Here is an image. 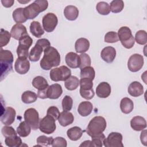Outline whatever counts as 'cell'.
Listing matches in <instances>:
<instances>
[{"label":"cell","instance_id":"22","mask_svg":"<svg viewBox=\"0 0 147 147\" xmlns=\"http://www.w3.org/2000/svg\"><path fill=\"white\" fill-rule=\"evenodd\" d=\"M131 128L136 131H141L146 127V122L141 116H135L130 121Z\"/></svg>","mask_w":147,"mask_h":147},{"label":"cell","instance_id":"31","mask_svg":"<svg viewBox=\"0 0 147 147\" xmlns=\"http://www.w3.org/2000/svg\"><path fill=\"white\" fill-rule=\"evenodd\" d=\"M13 20L17 24L24 23L26 21L27 18L24 13V8L18 7L13 12Z\"/></svg>","mask_w":147,"mask_h":147},{"label":"cell","instance_id":"1","mask_svg":"<svg viewBox=\"0 0 147 147\" xmlns=\"http://www.w3.org/2000/svg\"><path fill=\"white\" fill-rule=\"evenodd\" d=\"M60 55L57 50L52 47L44 49V56L40 61L41 68L44 70H49L60 64Z\"/></svg>","mask_w":147,"mask_h":147},{"label":"cell","instance_id":"15","mask_svg":"<svg viewBox=\"0 0 147 147\" xmlns=\"http://www.w3.org/2000/svg\"><path fill=\"white\" fill-rule=\"evenodd\" d=\"M14 69L19 74H26L30 69L29 61L25 57H18L14 64Z\"/></svg>","mask_w":147,"mask_h":147},{"label":"cell","instance_id":"40","mask_svg":"<svg viewBox=\"0 0 147 147\" xmlns=\"http://www.w3.org/2000/svg\"><path fill=\"white\" fill-rule=\"evenodd\" d=\"M135 40L138 44H146L147 42V34L146 31L140 30L137 32L135 35Z\"/></svg>","mask_w":147,"mask_h":147},{"label":"cell","instance_id":"25","mask_svg":"<svg viewBox=\"0 0 147 147\" xmlns=\"http://www.w3.org/2000/svg\"><path fill=\"white\" fill-rule=\"evenodd\" d=\"M64 15L68 20L75 21L79 16V10L75 6H67L64 10Z\"/></svg>","mask_w":147,"mask_h":147},{"label":"cell","instance_id":"24","mask_svg":"<svg viewBox=\"0 0 147 147\" xmlns=\"http://www.w3.org/2000/svg\"><path fill=\"white\" fill-rule=\"evenodd\" d=\"M90 48V42L86 38H78L75 44V51L78 53H83L87 51Z\"/></svg>","mask_w":147,"mask_h":147},{"label":"cell","instance_id":"2","mask_svg":"<svg viewBox=\"0 0 147 147\" xmlns=\"http://www.w3.org/2000/svg\"><path fill=\"white\" fill-rule=\"evenodd\" d=\"M13 55L9 50H4L2 48L0 51L1 80H2L13 69Z\"/></svg>","mask_w":147,"mask_h":147},{"label":"cell","instance_id":"5","mask_svg":"<svg viewBox=\"0 0 147 147\" xmlns=\"http://www.w3.org/2000/svg\"><path fill=\"white\" fill-rule=\"evenodd\" d=\"M51 46V43L48 39L41 38L37 41L35 45L32 48L29 59L30 61L36 62L40 60L41 53L45 49Z\"/></svg>","mask_w":147,"mask_h":147},{"label":"cell","instance_id":"19","mask_svg":"<svg viewBox=\"0 0 147 147\" xmlns=\"http://www.w3.org/2000/svg\"><path fill=\"white\" fill-rule=\"evenodd\" d=\"M111 86L107 82L100 83L96 88V94L99 98H106L111 94Z\"/></svg>","mask_w":147,"mask_h":147},{"label":"cell","instance_id":"47","mask_svg":"<svg viewBox=\"0 0 147 147\" xmlns=\"http://www.w3.org/2000/svg\"><path fill=\"white\" fill-rule=\"evenodd\" d=\"M1 132L5 137H12L17 136V133L15 131L13 127L9 126V125H6L2 128Z\"/></svg>","mask_w":147,"mask_h":147},{"label":"cell","instance_id":"3","mask_svg":"<svg viewBox=\"0 0 147 147\" xmlns=\"http://www.w3.org/2000/svg\"><path fill=\"white\" fill-rule=\"evenodd\" d=\"M48 6V2L45 0H36L32 3L24 7V13L27 20L35 18L40 13L45 11Z\"/></svg>","mask_w":147,"mask_h":147},{"label":"cell","instance_id":"51","mask_svg":"<svg viewBox=\"0 0 147 147\" xmlns=\"http://www.w3.org/2000/svg\"><path fill=\"white\" fill-rule=\"evenodd\" d=\"M140 140L141 141V143L144 145L145 146H146L147 143V137H146V130H144L142 131L140 135Z\"/></svg>","mask_w":147,"mask_h":147},{"label":"cell","instance_id":"43","mask_svg":"<svg viewBox=\"0 0 147 147\" xmlns=\"http://www.w3.org/2000/svg\"><path fill=\"white\" fill-rule=\"evenodd\" d=\"M52 137H47L45 136H40L37 138V146H48L52 145L53 141Z\"/></svg>","mask_w":147,"mask_h":147},{"label":"cell","instance_id":"12","mask_svg":"<svg viewBox=\"0 0 147 147\" xmlns=\"http://www.w3.org/2000/svg\"><path fill=\"white\" fill-rule=\"evenodd\" d=\"M57 23V17L53 13H48L42 17V27L47 32H53L56 27Z\"/></svg>","mask_w":147,"mask_h":147},{"label":"cell","instance_id":"14","mask_svg":"<svg viewBox=\"0 0 147 147\" xmlns=\"http://www.w3.org/2000/svg\"><path fill=\"white\" fill-rule=\"evenodd\" d=\"M16 110L11 107H6L2 111L1 115V121L5 125H10L12 124L16 118Z\"/></svg>","mask_w":147,"mask_h":147},{"label":"cell","instance_id":"21","mask_svg":"<svg viewBox=\"0 0 147 147\" xmlns=\"http://www.w3.org/2000/svg\"><path fill=\"white\" fill-rule=\"evenodd\" d=\"M128 93L133 97H138L144 93V87L138 82L135 81L131 83L127 88Z\"/></svg>","mask_w":147,"mask_h":147},{"label":"cell","instance_id":"30","mask_svg":"<svg viewBox=\"0 0 147 147\" xmlns=\"http://www.w3.org/2000/svg\"><path fill=\"white\" fill-rule=\"evenodd\" d=\"M30 126L25 121L21 122L17 128V134L22 137H26L29 135L31 131Z\"/></svg>","mask_w":147,"mask_h":147},{"label":"cell","instance_id":"13","mask_svg":"<svg viewBox=\"0 0 147 147\" xmlns=\"http://www.w3.org/2000/svg\"><path fill=\"white\" fill-rule=\"evenodd\" d=\"M144 65V57L142 55L135 53L132 55L127 61L128 69L133 72L140 71Z\"/></svg>","mask_w":147,"mask_h":147},{"label":"cell","instance_id":"29","mask_svg":"<svg viewBox=\"0 0 147 147\" xmlns=\"http://www.w3.org/2000/svg\"><path fill=\"white\" fill-rule=\"evenodd\" d=\"M30 31L33 36L37 38L41 37L44 33L40 23L37 21H33L30 25Z\"/></svg>","mask_w":147,"mask_h":147},{"label":"cell","instance_id":"4","mask_svg":"<svg viewBox=\"0 0 147 147\" xmlns=\"http://www.w3.org/2000/svg\"><path fill=\"white\" fill-rule=\"evenodd\" d=\"M106 127V119L102 116H96L90 121L86 131L92 137L103 133Z\"/></svg>","mask_w":147,"mask_h":147},{"label":"cell","instance_id":"37","mask_svg":"<svg viewBox=\"0 0 147 147\" xmlns=\"http://www.w3.org/2000/svg\"><path fill=\"white\" fill-rule=\"evenodd\" d=\"M124 7V2L122 0H114L110 2V11L114 13L121 12Z\"/></svg>","mask_w":147,"mask_h":147},{"label":"cell","instance_id":"49","mask_svg":"<svg viewBox=\"0 0 147 147\" xmlns=\"http://www.w3.org/2000/svg\"><path fill=\"white\" fill-rule=\"evenodd\" d=\"M52 146H63L66 147L67 146V141L65 138L61 137H57L53 140L52 143Z\"/></svg>","mask_w":147,"mask_h":147},{"label":"cell","instance_id":"17","mask_svg":"<svg viewBox=\"0 0 147 147\" xmlns=\"http://www.w3.org/2000/svg\"><path fill=\"white\" fill-rule=\"evenodd\" d=\"M65 63L71 68H79L80 65V59L77 53L70 52L65 55Z\"/></svg>","mask_w":147,"mask_h":147},{"label":"cell","instance_id":"53","mask_svg":"<svg viewBox=\"0 0 147 147\" xmlns=\"http://www.w3.org/2000/svg\"><path fill=\"white\" fill-rule=\"evenodd\" d=\"M79 146H85V147H91L92 146L91 141L90 140H86L84 141L83 143H82Z\"/></svg>","mask_w":147,"mask_h":147},{"label":"cell","instance_id":"18","mask_svg":"<svg viewBox=\"0 0 147 147\" xmlns=\"http://www.w3.org/2000/svg\"><path fill=\"white\" fill-rule=\"evenodd\" d=\"M101 58L107 63H111L116 56V50L112 47L104 48L100 53Z\"/></svg>","mask_w":147,"mask_h":147},{"label":"cell","instance_id":"20","mask_svg":"<svg viewBox=\"0 0 147 147\" xmlns=\"http://www.w3.org/2000/svg\"><path fill=\"white\" fill-rule=\"evenodd\" d=\"M63 90L61 85L58 83L49 86L47 91L48 98L51 99H58L62 94Z\"/></svg>","mask_w":147,"mask_h":147},{"label":"cell","instance_id":"10","mask_svg":"<svg viewBox=\"0 0 147 147\" xmlns=\"http://www.w3.org/2000/svg\"><path fill=\"white\" fill-rule=\"evenodd\" d=\"M24 118L33 130H35L38 129L40 122L39 114L35 109L29 108L27 109L24 113Z\"/></svg>","mask_w":147,"mask_h":147},{"label":"cell","instance_id":"9","mask_svg":"<svg viewBox=\"0 0 147 147\" xmlns=\"http://www.w3.org/2000/svg\"><path fill=\"white\" fill-rule=\"evenodd\" d=\"M38 128L41 132L47 134L53 133L56 128L55 119L51 116L47 115L40 121Z\"/></svg>","mask_w":147,"mask_h":147},{"label":"cell","instance_id":"8","mask_svg":"<svg viewBox=\"0 0 147 147\" xmlns=\"http://www.w3.org/2000/svg\"><path fill=\"white\" fill-rule=\"evenodd\" d=\"M33 43L32 38L28 34L23 36L19 40L18 46L17 48L18 57H25L29 56V49Z\"/></svg>","mask_w":147,"mask_h":147},{"label":"cell","instance_id":"27","mask_svg":"<svg viewBox=\"0 0 147 147\" xmlns=\"http://www.w3.org/2000/svg\"><path fill=\"white\" fill-rule=\"evenodd\" d=\"M134 108L133 102L129 98L125 97L121 99L120 103V109L124 114H129Z\"/></svg>","mask_w":147,"mask_h":147},{"label":"cell","instance_id":"46","mask_svg":"<svg viewBox=\"0 0 147 147\" xmlns=\"http://www.w3.org/2000/svg\"><path fill=\"white\" fill-rule=\"evenodd\" d=\"M119 41L117 33L111 31L107 32L105 36V41L107 43L117 42Z\"/></svg>","mask_w":147,"mask_h":147},{"label":"cell","instance_id":"39","mask_svg":"<svg viewBox=\"0 0 147 147\" xmlns=\"http://www.w3.org/2000/svg\"><path fill=\"white\" fill-rule=\"evenodd\" d=\"M11 34L9 32L3 29H1L0 32V46L1 48L6 46L9 42Z\"/></svg>","mask_w":147,"mask_h":147},{"label":"cell","instance_id":"16","mask_svg":"<svg viewBox=\"0 0 147 147\" xmlns=\"http://www.w3.org/2000/svg\"><path fill=\"white\" fill-rule=\"evenodd\" d=\"M11 37L15 40H19L24 36L28 35L26 27L21 24H16L13 26L10 30Z\"/></svg>","mask_w":147,"mask_h":147},{"label":"cell","instance_id":"34","mask_svg":"<svg viewBox=\"0 0 147 147\" xmlns=\"http://www.w3.org/2000/svg\"><path fill=\"white\" fill-rule=\"evenodd\" d=\"M38 98L37 95L31 91H26L21 95L22 101L26 104L32 103L36 101Z\"/></svg>","mask_w":147,"mask_h":147},{"label":"cell","instance_id":"36","mask_svg":"<svg viewBox=\"0 0 147 147\" xmlns=\"http://www.w3.org/2000/svg\"><path fill=\"white\" fill-rule=\"evenodd\" d=\"M80 76L81 78H86L93 80L95 76V72L94 68L91 66H88L81 69Z\"/></svg>","mask_w":147,"mask_h":147},{"label":"cell","instance_id":"26","mask_svg":"<svg viewBox=\"0 0 147 147\" xmlns=\"http://www.w3.org/2000/svg\"><path fill=\"white\" fill-rule=\"evenodd\" d=\"M93 109L92 104L88 101H84L81 102L78 108L79 114L82 117H86L90 115Z\"/></svg>","mask_w":147,"mask_h":147},{"label":"cell","instance_id":"23","mask_svg":"<svg viewBox=\"0 0 147 147\" xmlns=\"http://www.w3.org/2000/svg\"><path fill=\"white\" fill-rule=\"evenodd\" d=\"M74 121V117L73 114L69 111H62L58 118V121L60 125L62 126L65 127Z\"/></svg>","mask_w":147,"mask_h":147},{"label":"cell","instance_id":"41","mask_svg":"<svg viewBox=\"0 0 147 147\" xmlns=\"http://www.w3.org/2000/svg\"><path fill=\"white\" fill-rule=\"evenodd\" d=\"M79 84L80 86V90H89L92 89V80L89 78H81L79 81Z\"/></svg>","mask_w":147,"mask_h":147},{"label":"cell","instance_id":"52","mask_svg":"<svg viewBox=\"0 0 147 147\" xmlns=\"http://www.w3.org/2000/svg\"><path fill=\"white\" fill-rule=\"evenodd\" d=\"M1 3H2L3 6L5 7H10L13 6V3H14V1L13 0H2Z\"/></svg>","mask_w":147,"mask_h":147},{"label":"cell","instance_id":"42","mask_svg":"<svg viewBox=\"0 0 147 147\" xmlns=\"http://www.w3.org/2000/svg\"><path fill=\"white\" fill-rule=\"evenodd\" d=\"M61 105L63 111H69V110L72 109L73 105V100L72 98L69 95H65L62 100Z\"/></svg>","mask_w":147,"mask_h":147},{"label":"cell","instance_id":"6","mask_svg":"<svg viewBox=\"0 0 147 147\" xmlns=\"http://www.w3.org/2000/svg\"><path fill=\"white\" fill-rule=\"evenodd\" d=\"M117 34L119 40L125 48L130 49L134 46L135 40L129 28L122 26L119 29Z\"/></svg>","mask_w":147,"mask_h":147},{"label":"cell","instance_id":"32","mask_svg":"<svg viewBox=\"0 0 147 147\" xmlns=\"http://www.w3.org/2000/svg\"><path fill=\"white\" fill-rule=\"evenodd\" d=\"M32 86L38 90H41L49 87L47 80L42 76H36L32 80Z\"/></svg>","mask_w":147,"mask_h":147},{"label":"cell","instance_id":"11","mask_svg":"<svg viewBox=\"0 0 147 147\" xmlns=\"http://www.w3.org/2000/svg\"><path fill=\"white\" fill-rule=\"evenodd\" d=\"M122 135L118 132L110 133L103 141V144L106 147H123Z\"/></svg>","mask_w":147,"mask_h":147},{"label":"cell","instance_id":"35","mask_svg":"<svg viewBox=\"0 0 147 147\" xmlns=\"http://www.w3.org/2000/svg\"><path fill=\"white\" fill-rule=\"evenodd\" d=\"M5 144L9 147H19L22 145V142L21 138L17 136L5 137Z\"/></svg>","mask_w":147,"mask_h":147},{"label":"cell","instance_id":"45","mask_svg":"<svg viewBox=\"0 0 147 147\" xmlns=\"http://www.w3.org/2000/svg\"><path fill=\"white\" fill-rule=\"evenodd\" d=\"M105 136L104 135V134L102 133L99 135L94 136V137H92V140H91V142H92V145L94 147H102L103 145V141L105 139Z\"/></svg>","mask_w":147,"mask_h":147},{"label":"cell","instance_id":"48","mask_svg":"<svg viewBox=\"0 0 147 147\" xmlns=\"http://www.w3.org/2000/svg\"><path fill=\"white\" fill-rule=\"evenodd\" d=\"M47 114V115H49L51 116L52 117H53L56 121V120L58 119V118L60 116V113L57 107L51 106L48 109Z\"/></svg>","mask_w":147,"mask_h":147},{"label":"cell","instance_id":"7","mask_svg":"<svg viewBox=\"0 0 147 147\" xmlns=\"http://www.w3.org/2000/svg\"><path fill=\"white\" fill-rule=\"evenodd\" d=\"M71 75L70 69L65 65L51 69L49 73L51 79L54 82L65 81L71 76Z\"/></svg>","mask_w":147,"mask_h":147},{"label":"cell","instance_id":"38","mask_svg":"<svg viewBox=\"0 0 147 147\" xmlns=\"http://www.w3.org/2000/svg\"><path fill=\"white\" fill-rule=\"evenodd\" d=\"M96 10L101 15H108L110 12V5L106 2H99L96 6Z\"/></svg>","mask_w":147,"mask_h":147},{"label":"cell","instance_id":"33","mask_svg":"<svg viewBox=\"0 0 147 147\" xmlns=\"http://www.w3.org/2000/svg\"><path fill=\"white\" fill-rule=\"evenodd\" d=\"M64 85L66 89L69 91L76 90L79 85V80L76 76H71L64 81Z\"/></svg>","mask_w":147,"mask_h":147},{"label":"cell","instance_id":"44","mask_svg":"<svg viewBox=\"0 0 147 147\" xmlns=\"http://www.w3.org/2000/svg\"><path fill=\"white\" fill-rule=\"evenodd\" d=\"M80 59V69H82L84 67H88L91 65V58L88 55L87 53H82L79 55Z\"/></svg>","mask_w":147,"mask_h":147},{"label":"cell","instance_id":"28","mask_svg":"<svg viewBox=\"0 0 147 147\" xmlns=\"http://www.w3.org/2000/svg\"><path fill=\"white\" fill-rule=\"evenodd\" d=\"M83 133V131L78 126H74L71 127L67 131V136L72 141H77L79 140L82 136Z\"/></svg>","mask_w":147,"mask_h":147},{"label":"cell","instance_id":"50","mask_svg":"<svg viewBox=\"0 0 147 147\" xmlns=\"http://www.w3.org/2000/svg\"><path fill=\"white\" fill-rule=\"evenodd\" d=\"M80 92V94L82 96V97H83V98L87 99V100H90L91 99L94 95V91L93 90V88L91 90H79Z\"/></svg>","mask_w":147,"mask_h":147}]
</instances>
